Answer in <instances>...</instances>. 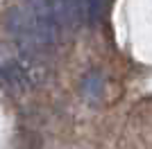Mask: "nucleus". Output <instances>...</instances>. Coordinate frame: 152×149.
I'll use <instances>...</instances> for the list:
<instances>
[{"instance_id":"obj_1","label":"nucleus","mask_w":152,"mask_h":149,"mask_svg":"<svg viewBox=\"0 0 152 149\" xmlns=\"http://www.w3.org/2000/svg\"><path fill=\"white\" fill-rule=\"evenodd\" d=\"M7 30L23 52L34 54L50 48L57 38V23L50 0H25L7 14Z\"/></svg>"},{"instance_id":"obj_2","label":"nucleus","mask_w":152,"mask_h":149,"mask_svg":"<svg viewBox=\"0 0 152 149\" xmlns=\"http://www.w3.org/2000/svg\"><path fill=\"white\" fill-rule=\"evenodd\" d=\"M50 7L59 32H73L89 18V0H50Z\"/></svg>"},{"instance_id":"obj_3","label":"nucleus","mask_w":152,"mask_h":149,"mask_svg":"<svg viewBox=\"0 0 152 149\" xmlns=\"http://www.w3.org/2000/svg\"><path fill=\"white\" fill-rule=\"evenodd\" d=\"M109 0H89V20H98Z\"/></svg>"}]
</instances>
